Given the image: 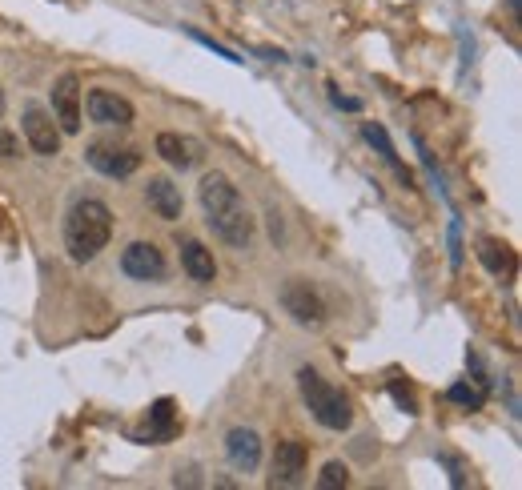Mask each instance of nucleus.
<instances>
[{
    "label": "nucleus",
    "instance_id": "1",
    "mask_svg": "<svg viewBox=\"0 0 522 490\" xmlns=\"http://www.w3.org/2000/svg\"><path fill=\"white\" fill-rule=\"evenodd\" d=\"M197 197H201V209H205V225L225 245H233V250H249L257 225H253V217H249L237 185L225 173H205L201 185H197Z\"/></svg>",
    "mask_w": 522,
    "mask_h": 490
},
{
    "label": "nucleus",
    "instance_id": "2",
    "mask_svg": "<svg viewBox=\"0 0 522 490\" xmlns=\"http://www.w3.org/2000/svg\"><path fill=\"white\" fill-rule=\"evenodd\" d=\"M113 237V209L97 197H81L73 201V209L65 213V250L77 266H89L101 258V250Z\"/></svg>",
    "mask_w": 522,
    "mask_h": 490
},
{
    "label": "nucleus",
    "instance_id": "3",
    "mask_svg": "<svg viewBox=\"0 0 522 490\" xmlns=\"http://www.w3.org/2000/svg\"><path fill=\"white\" fill-rule=\"evenodd\" d=\"M298 386H302V398H306L310 414H314L326 430H350L354 406H350V398H346L338 386H330V382H326L318 370H310V366L298 370Z\"/></svg>",
    "mask_w": 522,
    "mask_h": 490
},
{
    "label": "nucleus",
    "instance_id": "4",
    "mask_svg": "<svg viewBox=\"0 0 522 490\" xmlns=\"http://www.w3.org/2000/svg\"><path fill=\"white\" fill-rule=\"evenodd\" d=\"M282 310H286L298 326H322V322H326V302H322V294H318L310 282H302V278H290V282L282 286Z\"/></svg>",
    "mask_w": 522,
    "mask_h": 490
},
{
    "label": "nucleus",
    "instance_id": "5",
    "mask_svg": "<svg viewBox=\"0 0 522 490\" xmlns=\"http://www.w3.org/2000/svg\"><path fill=\"white\" fill-rule=\"evenodd\" d=\"M89 165L101 173V177H109V181H125V177H133L137 169H141V153H133V149H125V145H105V141H97V145H89Z\"/></svg>",
    "mask_w": 522,
    "mask_h": 490
},
{
    "label": "nucleus",
    "instance_id": "6",
    "mask_svg": "<svg viewBox=\"0 0 522 490\" xmlns=\"http://www.w3.org/2000/svg\"><path fill=\"white\" fill-rule=\"evenodd\" d=\"M306 466H310V450H306V442H298V438L278 442V450H274V474H270V486H282V490L302 486Z\"/></svg>",
    "mask_w": 522,
    "mask_h": 490
},
{
    "label": "nucleus",
    "instance_id": "7",
    "mask_svg": "<svg viewBox=\"0 0 522 490\" xmlns=\"http://www.w3.org/2000/svg\"><path fill=\"white\" fill-rule=\"evenodd\" d=\"M121 270L133 282H161L165 278V254L157 250L153 241H133L129 250L121 254Z\"/></svg>",
    "mask_w": 522,
    "mask_h": 490
},
{
    "label": "nucleus",
    "instance_id": "8",
    "mask_svg": "<svg viewBox=\"0 0 522 490\" xmlns=\"http://www.w3.org/2000/svg\"><path fill=\"white\" fill-rule=\"evenodd\" d=\"M53 121L61 133H81V81L73 73H65L53 85Z\"/></svg>",
    "mask_w": 522,
    "mask_h": 490
},
{
    "label": "nucleus",
    "instance_id": "9",
    "mask_svg": "<svg viewBox=\"0 0 522 490\" xmlns=\"http://www.w3.org/2000/svg\"><path fill=\"white\" fill-rule=\"evenodd\" d=\"M21 129H25V141H29V149H33V153H41V157H57V153H61V129H57L53 113H45V109L29 105V109H25Z\"/></svg>",
    "mask_w": 522,
    "mask_h": 490
},
{
    "label": "nucleus",
    "instance_id": "10",
    "mask_svg": "<svg viewBox=\"0 0 522 490\" xmlns=\"http://www.w3.org/2000/svg\"><path fill=\"white\" fill-rule=\"evenodd\" d=\"M85 109H89V121H97V125H117V129H129L133 125V105L125 101V97H117V93H109V89H93L89 97H85Z\"/></svg>",
    "mask_w": 522,
    "mask_h": 490
},
{
    "label": "nucleus",
    "instance_id": "11",
    "mask_svg": "<svg viewBox=\"0 0 522 490\" xmlns=\"http://www.w3.org/2000/svg\"><path fill=\"white\" fill-rule=\"evenodd\" d=\"M225 454H229L233 470L253 474L257 462H261V438H257V430H245V426L229 430V434H225Z\"/></svg>",
    "mask_w": 522,
    "mask_h": 490
},
{
    "label": "nucleus",
    "instance_id": "12",
    "mask_svg": "<svg viewBox=\"0 0 522 490\" xmlns=\"http://www.w3.org/2000/svg\"><path fill=\"white\" fill-rule=\"evenodd\" d=\"M478 262H482L494 278H502V282H510V278H514V270H518L514 250H510L506 241H498V237H482V241H478Z\"/></svg>",
    "mask_w": 522,
    "mask_h": 490
},
{
    "label": "nucleus",
    "instance_id": "13",
    "mask_svg": "<svg viewBox=\"0 0 522 490\" xmlns=\"http://www.w3.org/2000/svg\"><path fill=\"white\" fill-rule=\"evenodd\" d=\"M145 201H149V209H153L161 221H177V217H181V189H177L169 177H153V181L145 185Z\"/></svg>",
    "mask_w": 522,
    "mask_h": 490
},
{
    "label": "nucleus",
    "instance_id": "14",
    "mask_svg": "<svg viewBox=\"0 0 522 490\" xmlns=\"http://www.w3.org/2000/svg\"><path fill=\"white\" fill-rule=\"evenodd\" d=\"M181 270L193 278V282H201V286H209L213 278H217V262H213V250H205L201 241H185L181 245Z\"/></svg>",
    "mask_w": 522,
    "mask_h": 490
},
{
    "label": "nucleus",
    "instance_id": "15",
    "mask_svg": "<svg viewBox=\"0 0 522 490\" xmlns=\"http://www.w3.org/2000/svg\"><path fill=\"white\" fill-rule=\"evenodd\" d=\"M157 153H161L165 165H173V169H181V173L193 169L197 157H201L197 145H193L189 137H181V133H161V137H157Z\"/></svg>",
    "mask_w": 522,
    "mask_h": 490
},
{
    "label": "nucleus",
    "instance_id": "16",
    "mask_svg": "<svg viewBox=\"0 0 522 490\" xmlns=\"http://www.w3.org/2000/svg\"><path fill=\"white\" fill-rule=\"evenodd\" d=\"M169 434H173V402L161 398V402L149 410V430L137 434V442H161V438H169Z\"/></svg>",
    "mask_w": 522,
    "mask_h": 490
},
{
    "label": "nucleus",
    "instance_id": "17",
    "mask_svg": "<svg viewBox=\"0 0 522 490\" xmlns=\"http://www.w3.org/2000/svg\"><path fill=\"white\" fill-rule=\"evenodd\" d=\"M362 137H366V141H370V145H374V149L382 153V161H390V165H394V169H398V173H402V177L410 181V173H406V165L398 161V153H394V145H390V137H386V129H382V125L366 121V125H362Z\"/></svg>",
    "mask_w": 522,
    "mask_h": 490
},
{
    "label": "nucleus",
    "instance_id": "18",
    "mask_svg": "<svg viewBox=\"0 0 522 490\" xmlns=\"http://www.w3.org/2000/svg\"><path fill=\"white\" fill-rule=\"evenodd\" d=\"M446 398H450V402H458V406H462V410H478V406H482V398H486V394H482V390H478V386H470V382H454V386H450V390H446Z\"/></svg>",
    "mask_w": 522,
    "mask_h": 490
},
{
    "label": "nucleus",
    "instance_id": "19",
    "mask_svg": "<svg viewBox=\"0 0 522 490\" xmlns=\"http://www.w3.org/2000/svg\"><path fill=\"white\" fill-rule=\"evenodd\" d=\"M318 486H322V490L350 486V470H346V462H326V466H322V474H318Z\"/></svg>",
    "mask_w": 522,
    "mask_h": 490
},
{
    "label": "nucleus",
    "instance_id": "20",
    "mask_svg": "<svg viewBox=\"0 0 522 490\" xmlns=\"http://www.w3.org/2000/svg\"><path fill=\"white\" fill-rule=\"evenodd\" d=\"M189 37H193L197 45H205V49H213V57H225L229 65H241V57H237L233 49H225V45H217L213 37H205V33H197V29H189Z\"/></svg>",
    "mask_w": 522,
    "mask_h": 490
},
{
    "label": "nucleus",
    "instance_id": "21",
    "mask_svg": "<svg viewBox=\"0 0 522 490\" xmlns=\"http://www.w3.org/2000/svg\"><path fill=\"white\" fill-rule=\"evenodd\" d=\"M390 394H394V402H398L406 414H418V402H414V390H410V386H402V382L394 378V382H390Z\"/></svg>",
    "mask_w": 522,
    "mask_h": 490
},
{
    "label": "nucleus",
    "instance_id": "22",
    "mask_svg": "<svg viewBox=\"0 0 522 490\" xmlns=\"http://www.w3.org/2000/svg\"><path fill=\"white\" fill-rule=\"evenodd\" d=\"M330 101H334L338 109H350V113H358V109H362V101H358V97H342L334 85H330Z\"/></svg>",
    "mask_w": 522,
    "mask_h": 490
},
{
    "label": "nucleus",
    "instance_id": "23",
    "mask_svg": "<svg viewBox=\"0 0 522 490\" xmlns=\"http://www.w3.org/2000/svg\"><path fill=\"white\" fill-rule=\"evenodd\" d=\"M0 157H17V137L13 133H0Z\"/></svg>",
    "mask_w": 522,
    "mask_h": 490
},
{
    "label": "nucleus",
    "instance_id": "24",
    "mask_svg": "<svg viewBox=\"0 0 522 490\" xmlns=\"http://www.w3.org/2000/svg\"><path fill=\"white\" fill-rule=\"evenodd\" d=\"M0 117H5V93H0Z\"/></svg>",
    "mask_w": 522,
    "mask_h": 490
}]
</instances>
